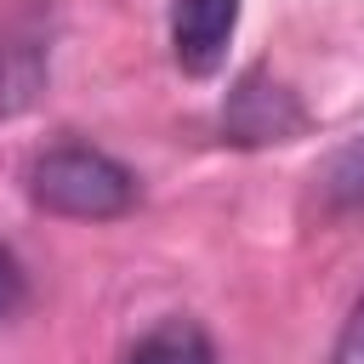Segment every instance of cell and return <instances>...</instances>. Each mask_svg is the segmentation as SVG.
<instances>
[{
    "label": "cell",
    "instance_id": "5",
    "mask_svg": "<svg viewBox=\"0 0 364 364\" xmlns=\"http://www.w3.org/2000/svg\"><path fill=\"white\" fill-rule=\"evenodd\" d=\"M330 364H364V296H358V307L347 313V324H341V336H336Z\"/></svg>",
    "mask_w": 364,
    "mask_h": 364
},
{
    "label": "cell",
    "instance_id": "6",
    "mask_svg": "<svg viewBox=\"0 0 364 364\" xmlns=\"http://www.w3.org/2000/svg\"><path fill=\"white\" fill-rule=\"evenodd\" d=\"M17 301H23V267H17V256L0 245V318H6Z\"/></svg>",
    "mask_w": 364,
    "mask_h": 364
},
{
    "label": "cell",
    "instance_id": "3",
    "mask_svg": "<svg viewBox=\"0 0 364 364\" xmlns=\"http://www.w3.org/2000/svg\"><path fill=\"white\" fill-rule=\"evenodd\" d=\"M131 364H216V347L193 318H165L131 347Z\"/></svg>",
    "mask_w": 364,
    "mask_h": 364
},
{
    "label": "cell",
    "instance_id": "2",
    "mask_svg": "<svg viewBox=\"0 0 364 364\" xmlns=\"http://www.w3.org/2000/svg\"><path fill=\"white\" fill-rule=\"evenodd\" d=\"M239 28V0H176L171 11V51L188 74H216L228 40Z\"/></svg>",
    "mask_w": 364,
    "mask_h": 364
},
{
    "label": "cell",
    "instance_id": "4",
    "mask_svg": "<svg viewBox=\"0 0 364 364\" xmlns=\"http://www.w3.org/2000/svg\"><path fill=\"white\" fill-rule=\"evenodd\" d=\"M318 199L330 210H364V136L336 148L318 171Z\"/></svg>",
    "mask_w": 364,
    "mask_h": 364
},
{
    "label": "cell",
    "instance_id": "1",
    "mask_svg": "<svg viewBox=\"0 0 364 364\" xmlns=\"http://www.w3.org/2000/svg\"><path fill=\"white\" fill-rule=\"evenodd\" d=\"M28 193L40 210L51 216H80V222H108V216H125L136 205V176L108 159L102 148H80V142H63V148H46L34 165H28Z\"/></svg>",
    "mask_w": 364,
    "mask_h": 364
}]
</instances>
